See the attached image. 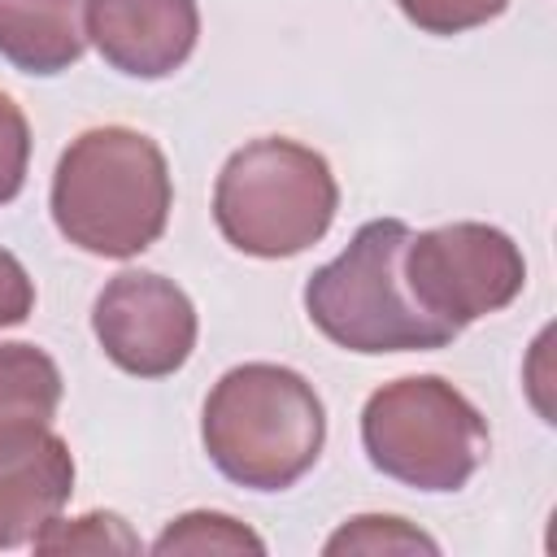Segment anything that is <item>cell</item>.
Returning a JSON list of instances; mask_svg holds the SVG:
<instances>
[{"label":"cell","instance_id":"52a82bcc","mask_svg":"<svg viewBox=\"0 0 557 557\" xmlns=\"http://www.w3.org/2000/svg\"><path fill=\"white\" fill-rule=\"evenodd\" d=\"M91 331L117 370L135 379H165L187 366L200 318L174 278L157 270H122L100 287L91 305Z\"/></svg>","mask_w":557,"mask_h":557},{"label":"cell","instance_id":"8992f818","mask_svg":"<svg viewBox=\"0 0 557 557\" xmlns=\"http://www.w3.org/2000/svg\"><path fill=\"white\" fill-rule=\"evenodd\" d=\"M409 296L457 335L513 305L527 287L522 248L487 222H444L409 235L405 244Z\"/></svg>","mask_w":557,"mask_h":557},{"label":"cell","instance_id":"6da1fadb","mask_svg":"<svg viewBox=\"0 0 557 557\" xmlns=\"http://www.w3.org/2000/svg\"><path fill=\"white\" fill-rule=\"evenodd\" d=\"M48 209L74 248L109 261L139 257L161 239L174 209L170 161L135 126H91L57 157Z\"/></svg>","mask_w":557,"mask_h":557},{"label":"cell","instance_id":"7a4b0ae2","mask_svg":"<svg viewBox=\"0 0 557 557\" xmlns=\"http://www.w3.org/2000/svg\"><path fill=\"white\" fill-rule=\"evenodd\" d=\"M200 440L222 479L248 492H287L322 457L326 405L300 370L244 361L209 387Z\"/></svg>","mask_w":557,"mask_h":557},{"label":"cell","instance_id":"30bf717a","mask_svg":"<svg viewBox=\"0 0 557 557\" xmlns=\"http://www.w3.org/2000/svg\"><path fill=\"white\" fill-rule=\"evenodd\" d=\"M87 52V0H0V57L52 78Z\"/></svg>","mask_w":557,"mask_h":557},{"label":"cell","instance_id":"2e32d148","mask_svg":"<svg viewBox=\"0 0 557 557\" xmlns=\"http://www.w3.org/2000/svg\"><path fill=\"white\" fill-rule=\"evenodd\" d=\"M30 170V122L22 104L0 91V205L17 200Z\"/></svg>","mask_w":557,"mask_h":557},{"label":"cell","instance_id":"8fae6325","mask_svg":"<svg viewBox=\"0 0 557 557\" xmlns=\"http://www.w3.org/2000/svg\"><path fill=\"white\" fill-rule=\"evenodd\" d=\"M61 392V370L39 344H0V440L52 426Z\"/></svg>","mask_w":557,"mask_h":557},{"label":"cell","instance_id":"4fadbf2b","mask_svg":"<svg viewBox=\"0 0 557 557\" xmlns=\"http://www.w3.org/2000/svg\"><path fill=\"white\" fill-rule=\"evenodd\" d=\"M35 553H139V535L113 509H91L83 518H52L35 540Z\"/></svg>","mask_w":557,"mask_h":557},{"label":"cell","instance_id":"7c38bea8","mask_svg":"<svg viewBox=\"0 0 557 557\" xmlns=\"http://www.w3.org/2000/svg\"><path fill=\"white\" fill-rule=\"evenodd\" d=\"M152 553L157 557H170V553H265V540L231 513L191 509V513L170 518V527L152 540Z\"/></svg>","mask_w":557,"mask_h":557},{"label":"cell","instance_id":"9c48e42d","mask_svg":"<svg viewBox=\"0 0 557 557\" xmlns=\"http://www.w3.org/2000/svg\"><path fill=\"white\" fill-rule=\"evenodd\" d=\"M70 492L74 457L52 426L0 440V548L30 544L52 518H61Z\"/></svg>","mask_w":557,"mask_h":557},{"label":"cell","instance_id":"e0dca14e","mask_svg":"<svg viewBox=\"0 0 557 557\" xmlns=\"http://www.w3.org/2000/svg\"><path fill=\"white\" fill-rule=\"evenodd\" d=\"M35 309V283L26 274V265L0 248V326H22Z\"/></svg>","mask_w":557,"mask_h":557},{"label":"cell","instance_id":"277c9868","mask_svg":"<svg viewBox=\"0 0 557 557\" xmlns=\"http://www.w3.org/2000/svg\"><path fill=\"white\" fill-rule=\"evenodd\" d=\"M339 209L331 161L287 135L248 139L226 157L213 183V222L222 239L261 261L313 248Z\"/></svg>","mask_w":557,"mask_h":557},{"label":"cell","instance_id":"3957f363","mask_svg":"<svg viewBox=\"0 0 557 557\" xmlns=\"http://www.w3.org/2000/svg\"><path fill=\"white\" fill-rule=\"evenodd\" d=\"M409 222L374 218L357 226L348 248L318 265L305 283L309 322L344 352L383 357V352H431L457 339L453 326L435 322L405 283V244Z\"/></svg>","mask_w":557,"mask_h":557},{"label":"cell","instance_id":"5b68a950","mask_svg":"<svg viewBox=\"0 0 557 557\" xmlns=\"http://www.w3.org/2000/svg\"><path fill=\"white\" fill-rule=\"evenodd\" d=\"M370 466L418 492H457L487 461V418L440 374H405L370 392L361 409Z\"/></svg>","mask_w":557,"mask_h":557},{"label":"cell","instance_id":"5bb4252c","mask_svg":"<svg viewBox=\"0 0 557 557\" xmlns=\"http://www.w3.org/2000/svg\"><path fill=\"white\" fill-rule=\"evenodd\" d=\"M322 553H440V544L396 513H357L322 544Z\"/></svg>","mask_w":557,"mask_h":557},{"label":"cell","instance_id":"ba28073f","mask_svg":"<svg viewBox=\"0 0 557 557\" xmlns=\"http://www.w3.org/2000/svg\"><path fill=\"white\" fill-rule=\"evenodd\" d=\"M87 39L126 78H170L200 39L196 0H87Z\"/></svg>","mask_w":557,"mask_h":557},{"label":"cell","instance_id":"9a60e30c","mask_svg":"<svg viewBox=\"0 0 557 557\" xmlns=\"http://www.w3.org/2000/svg\"><path fill=\"white\" fill-rule=\"evenodd\" d=\"M396 9L422 30V35H461L474 26H487L509 9V0H396Z\"/></svg>","mask_w":557,"mask_h":557}]
</instances>
